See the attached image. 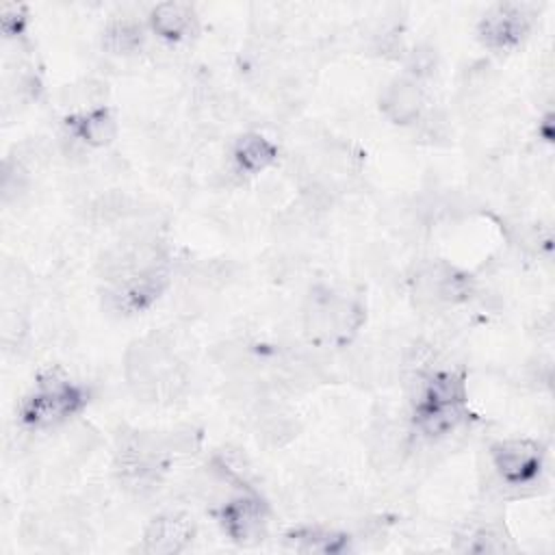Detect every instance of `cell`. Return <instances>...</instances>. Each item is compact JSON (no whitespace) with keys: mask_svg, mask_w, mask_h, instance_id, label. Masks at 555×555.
Returning a JSON list of instances; mask_svg holds the SVG:
<instances>
[{"mask_svg":"<svg viewBox=\"0 0 555 555\" xmlns=\"http://www.w3.org/2000/svg\"><path fill=\"white\" fill-rule=\"evenodd\" d=\"M124 377L139 401L165 403L186 390V369L165 334H145L124 353Z\"/></svg>","mask_w":555,"mask_h":555,"instance_id":"1","label":"cell"},{"mask_svg":"<svg viewBox=\"0 0 555 555\" xmlns=\"http://www.w3.org/2000/svg\"><path fill=\"white\" fill-rule=\"evenodd\" d=\"M364 306L327 286H314L301 308V332L314 347H347L364 325Z\"/></svg>","mask_w":555,"mask_h":555,"instance_id":"2","label":"cell"},{"mask_svg":"<svg viewBox=\"0 0 555 555\" xmlns=\"http://www.w3.org/2000/svg\"><path fill=\"white\" fill-rule=\"evenodd\" d=\"M85 405V390L72 384L59 369L39 375L37 388L20 405V418L33 429L56 427Z\"/></svg>","mask_w":555,"mask_h":555,"instance_id":"3","label":"cell"},{"mask_svg":"<svg viewBox=\"0 0 555 555\" xmlns=\"http://www.w3.org/2000/svg\"><path fill=\"white\" fill-rule=\"evenodd\" d=\"M410 293L418 308L438 310L466 301L475 293V280L455 264L431 258L412 269Z\"/></svg>","mask_w":555,"mask_h":555,"instance_id":"4","label":"cell"},{"mask_svg":"<svg viewBox=\"0 0 555 555\" xmlns=\"http://www.w3.org/2000/svg\"><path fill=\"white\" fill-rule=\"evenodd\" d=\"M542 449L527 438H509L492 444L490 460L496 477L505 486H527L542 468Z\"/></svg>","mask_w":555,"mask_h":555,"instance_id":"5","label":"cell"},{"mask_svg":"<svg viewBox=\"0 0 555 555\" xmlns=\"http://www.w3.org/2000/svg\"><path fill=\"white\" fill-rule=\"evenodd\" d=\"M223 531L238 544L256 542L267 529V505L254 494H236L223 501L217 509Z\"/></svg>","mask_w":555,"mask_h":555,"instance_id":"6","label":"cell"},{"mask_svg":"<svg viewBox=\"0 0 555 555\" xmlns=\"http://www.w3.org/2000/svg\"><path fill=\"white\" fill-rule=\"evenodd\" d=\"M527 30L529 17L520 4H494L477 24V37L490 50L514 48Z\"/></svg>","mask_w":555,"mask_h":555,"instance_id":"7","label":"cell"},{"mask_svg":"<svg viewBox=\"0 0 555 555\" xmlns=\"http://www.w3.org/2000/svg\"><path fill=\"white\" fill-rule=\"evenodd\" d=\"M379 111L395 126H412L421 121L425 111V91L421 80L408 74L388 80L379 93Z\"/></svg>","mask_w":555,"mask_h":555,"instance_id":"8","label":"cell"},{"mask_svg":"<svg viewBox=\"0 0 555 555\" xmlns=\"http://www.w3.org/2000/svg\"><path fill=\"white\" fill-rule=\"evenodd\" d=\"M193 522L184 514H160L147 522L141 551L150 555L180 553L193 540Z\"/></svg>","mask_w":555,"mask_h":555,"instance_id":"9","label":"cell"},{"mask_svg":"<svg viewBox=\"0 0 555 555\" xmlns=\"http://www.w3.org/2000/svg\"><path fill=\"white\" fill-rule=\"evenodd\" d=\"M67 132L85 147L100 150L117 139L119 124L108 106H98L85 113H72L67 117Z\"/></svg>","mask_w":555,"mask_h":555,"instance_id":"10","label":"cell"},{"mask_svg":"<svg viewBox=\"0 0 555 555\" xmlns=\"http://www.w3.org/2000/svg\"><path fill=\"white\" fill-rule=\"evenodd\" d=\"M232 167L236 173H260L278 160V145L260 132H245L234 139L230 150Z\"/></svg>","mask_w":555,"mask_h":555,"instance_id":"11","label":"cell"},{"mask_svg":"<svg viewBox=\"0 0 555 555\" xmlns=\"http://www.w3.org/2000/svg\"><path fill=\"white\" fill-rule=\"evenodd\" d=\"M147 22L154 35L178 43L191 37L195 28V11L186 2H160L150 11Z\"/></svg>","mask_w":555,"mask_h":555,"instance_id":"12","label":"cell"},{"mask_svg":"<svg viewBox=\"0 0 555 555\" xmlns=\"http://www.w3.org/2000/svg\"><path fill=\"white\" fill-rule=\"evenodd\" d=\"M464 414V405H436L416 401L412 427L425 440H440L460 427Z\"/></svg>","mask_w":555,"mask_h":555,"instance_id":"13","label":"cell"},{"mask_svg":"<svg viewBox=\"0 0 555 555\" xmlns=\"http://www.w3.org/2000/svg\"><path fill=\"white\" fill-rule=\"evenodd\" d=\"M145 43V30L130 17H117L106 24L102 33V48L115 56H130Z\"/></svg>","mask_w":555,"mask_h":555,"instance_id":"14","label":"cell"},{"mask_svg":"<svg viewBox=\"0 0 555 555\" xmlns=\"http://www.w3.org/2000/svg\"><path fill=\"white\" fill-rule=\"evenodd\" d=\"M286 544L301 553H338L347 546L343 533L321 529V527H299L286 533Z\"/></svg>","mask_w":555,"mask_h":555,"instance_id":"15","label":"cell"},{"mask_svg":"<svg viewBox=\"0 0 555 555\" xmlns=\"http://www.w3.org/2000/svg\"><path fill=\"white\" fill-rule=\"evenodd\" d=\"M106 93H108L106 82L95 78H85L61 89V104L72 108L74 113H85V111L104 106Z\"/></svg>","mask_w":555,"mask_h":555,"instance_id":"16","label":"cell"},{"mask_svg":"<svg viewBox=\"0 0 555 555\" xmlns=\"http://www.w3.org/2000/svg\"><path fill=\"white\" fill-rule=\"evenodd\" d=\"M464 540H466V544L460 548L470 551V553H503V551L512 548V544H507V538L503 535V531L492 525L473 529Z\"/></svg>","mask_w":555,"mask_h":555,"instance_id":"17","label":"cell"},{"mask_svg":"<svg viewBox=\"0 0 555 555\" xmlns=\"http://www.w3.org/2000/svg\"><path fill=\"white\" fill-rule=\"evenodd\" d=\"M26 22V13L22 4H2L0 9V24L4 37H17Z\"/></svg>","mask_w":555,"mask_h":555,"instance_id":"18","label":"cell"}]
</instances>
